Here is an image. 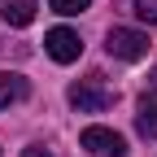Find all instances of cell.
Masks as SVG:
<instances>
[{
  "mask_svg": "<svg viewBox=\"0 0 157 157\" xmlns=\"http://www.w3.org/2000/svg\"><path fill=\"white\" fill-rule=\"evenodd\" d=\"M135 13H140L144 22H157V0H135Z\"/></svg>",
  "mask_w": 157,
  "mask_h": 157,
  "instance_id": "9c48e42d",
  "label": "cell"
},
{
  "mask_svg": "<svg viewBox=\"0 0 157 157\" xmlns=\"http://www.w3.org/2000/svg\"><path fill=\"white\" fill-rule=\"evenodd\" d=\"M44 52L52 57V61L70 66V61H78V52H83V39H78L70 26H52V31L44 35Z\"/></svg>",
  "mask_w": 157,
  "mask_h": 157,
  "instance_id": "3957f363",
  "label": "cell"
},
{
  "mask_svg": "<svg viewBox=\"0 0 157 157\" xmlns=\"http://www.w3.org/2000/svg\"><path fill=\"white\" fill-rule=\"evenodd\" d=\"M26 96V78L13 74V70H0V109H9L13 101H22Z\"/></svg>",
  "mask_w": 157,
  "mask_h": 157,
  "instance_id": "8992f818",
  "label": "cell"
},
{
  "mask_svg": "<svg viewBox=\"0 0 157 157\" xmlns=\"http://www.w3.org/2000/svg\"><path fill=\"white\" fill-rule=\"evenodd\" d=\"M78 144H83L92 157H122L127 153V140L118 131H109V127H87L83 135H78Z\"/></svg>",
  "mask_w": 157,
  "mask_h": 157,
  "instance_id": "277c9868",
  "label": "cell"
},
{
  "mask_svg": "<svg viewBox=\"0 0 157 157\" xmlns=\"http://www.w3.org/2000/svg\"><path fill=\"white\" fill-rule=\"evenodd\" d=\"M35 0H9V5H5V22L9 26H31L35 22Z\"/></svg>",
  "mask_w": 157,
  "mask_h": 157,
  "instance_id": "52a82bcc",
  "label": "cell"
},
{
  "mask_svg": "<svg viewBox=\"0 0 157 157\" xmlns=\"http://www.w3.org/2000/svg\"><path fill=\"white\" fill-rule=\"evenodd\" d=\"M92 5V0H48V9L52 13H61V17H74V13H83Z\"/></svg>",
  "mask_w": 157,
  "mask_h": 157,
  "instance_id": "ba28073f",
  "label": "cell"
},
{
  "mask_svg": "<svg viewBox=\"0 0 157 157\" xmlns=\"http://www.w3.org/2000/svg\"><path fill=\"white\" fill-rule=\"evenodd\" d=\"M105 48L118 61H140V57H148V35L135 31V26H113L109 39H105Z\"/></svg>",
  "mask_w": 157,
  "mask_h": 157,
  "instance_id": "6da1fadb",
  "label": "cell"
},
{
  "mask_svg": "<svg viewBox=\"0 0 157 157\" xmlns=\"http://www.w3.org/2000/svg\"><path fill=\"white\" fill-rule=\"evenodd\" d=\"M148 78H153V96L144 92V101H140V113H135V131H140L144 140H153V135H157V70H153Z\"/></svg>",
  "mask_w": 157,
  "mask_h": 157,
  "instance_id": "5b68a950",
  "label": "cell"
},
{
  "mask_svg": "<svg viewBox=\"0 0 157 157\" xmlns=\"http://www.w3.org/2000/svg\"><path fill=\"white\" fill-rule=\"evenodd\" d=\"M22 157H52L44 144H31V148H22Z\"/></svg>",
  "mask_w": 157,
  "mask_h": 157,
  "instance_id": "30bf717a",
  "label": "cell"
},
{
  "mask_svg": "<svg viewBox=\"0 0 157 157\" xmlns=\"http://www.w3.org/2000/svg\"><path fill=\"white\" fill-rule=\"evenodd\" d=\"M113 96H118V92L101 87L96 78H83V83H70V105H74L78 113H105V109L113 105Z\"/></svg>",
  "mask_w": 157,
  "mask_h": 157,
  "instance_id": "7a4b0ae2",
  "label": "cell"
}]
</instances>
